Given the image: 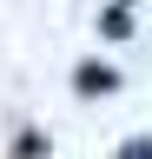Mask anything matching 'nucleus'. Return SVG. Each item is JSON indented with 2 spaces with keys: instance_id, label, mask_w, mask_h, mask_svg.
Returning <instances> with one entry per match:
<instances>
[{
  "instance_id": "nucleus-5",
  "label": "nucleus",
  "mask_w": 152,
  "mask_h": 159,
  "mask_svg": "<svg viewBox=\"0 0 152 159\" xmlns=\"http://www.w3.org/2000/svg\"><path fill=\"white\" fill-rule=\"evenodd\" d=\"M112 7H126V0H112Z\"/></svg>"
},
{
  "instance_id": "nucleus-3",
  "label": "nucleus",
  "mask_w": 152,
  "mask_h": 159,
  "mask_svg": "<svg viewBox=\"0 0 152 159\" xmlns=\"http://www.w3.org/2000/svg\"><path fill=\"white\" fill-rule=\"evenodd\" d=\"M40 152H46L40 133H20V139H13V159H40Z\"/></svg>"
},
{
  "instance_id": "nucleus-1",
  "label": "nucleus",
  "mask_w": 152,
  "mask_h": 159,
  "mask_svg": "<svg viewBox=\"0 0 152 159\" xmlns=\"http://www.w3.org/2000/svg\"><path fill=\"white\" fill-rule=\"evenodd\" d=\"M112 86H119V73H112V66H99V60H80V66H73V93H80V99L112 93Z\"/></svg>"
},
{
  "instance_id": "nucleus-2",
  "label": "nucleus",
  "mask_w": 152,
  "mask_h": 159,
  "mask_svg": "<svg viewBox=\"0 0 152 159\" xmlns=\"http://www.w3.org/2000/svg\"><path fill=\"white\" fill-rule=\"evenodd\" d=\"M99 33H106V40H132V13H126V7H106V13H99Z\"/></svg>"
},
{
  "instance_id": "nucleus-4",
  "label": "nucleus",
  "mask_w": 152,
  "mask_h": 159,
  "mask_svg": "<svg viewBox=\"0 0 152 159\" xmlns=\"http://www.w3.org/2000/svg\"><path fill=\"white\" fill-rule=\"evenodd\" d=\"M119 159H152V133H139V139H126V146H119Z\"/></svg>"
}]
</instances>
